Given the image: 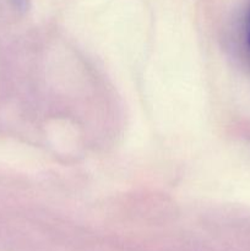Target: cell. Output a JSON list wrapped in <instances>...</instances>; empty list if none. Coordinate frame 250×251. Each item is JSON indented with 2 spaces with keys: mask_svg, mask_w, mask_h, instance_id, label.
<instances>
[{
  "mask_svg": "<svg viewBox=\"0 0 250 251\" xmlns=\"http://www.w3.org/2000/svg\"><path fill=\"white\" fill-rule=\"evenodd\" d=\"M248 42L250 46V16H249V26H248Z\"/></svg>",
  "mask_w": 250,
  "mask_h": 251,
  "instance_id": "cell-1",
  "label": "cell"
}]
</instances>
